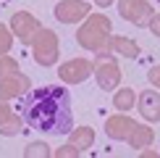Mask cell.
Returning <instances> with one entry per match:
<instances>
[{"mask_svg":"<svg viewBox=\"0 0 160 158\" xmlns=\"http://www.w3.org/2000/svg\"><path fill=\"white\" fill-rule=\"evenodd\" d=\"M24 155L26 158H48V155H52V150L48 148V142H32V145H26Z\"/></svg>","mask_w":160,"mask_h":158,"instance_id":"e0dca14e","label":"cell"},{"mask_svg":"<svg viewBox=\"0 0 160 158\" xmlns=\"http://www.w3.org/2000/svg\"><path fill=\"white\" fill-rule=\"evenodd\" d=\"M32 90V79L24 71H11V74L0 76V100H13V97H21Z\"/></svg>","mask_w":160,"mask_h":158,"instance_id":"52a82bcc","label":"cell"},{"mask_svg":"<svg viewBox=\"0 0 160 158\" xmlns=\"http://www.w3.org/2000/svg\"><path fill=\"white\" fill-rule=\"evenodd\" d=\"M121 66L116 61V53L113 50H100L95 53V79L102 90H118L121 84Z\"/></svg>","mask_w":160,"mask_h":158,"instance_id":"3957f363","label":"cell"},{"mask_svg":"<svg viewBox=\"0 0 160 158\" xmlns=\"http://www.w3.org/2000/svg\"><path fill=\"white\" fill-rule=\"evenodd\" d=\"M110 32H113V24L105 13H89V16L82 21L76 32V42L82 45L84 50L89 53H100V50H108L110 45Z\"/></svg>","mask_w":160,"mask_h":158,"instance_id":"7a4b0ae2","label":"cell"},{"mask_svg":"<svg viewBox=\"0 0 160 158\" xmlns=\"http://www.w3.org/2000/svg\"><path fill=\"white\" fill-rule=\"evenodd\" d=\"M68 142H74L79 150H89L95 145V129L92 127H74L68 132Z\"/></svg>","mask_w":160,"mask_h":158,"instance_id":"2e32d148","label":"cell"},{"mask_svg":"<svg viewBox=\"0 0 160 158\" xmlns=\"http://www.w3.org/2000/svg\"><path fill=\"white\" fill-rule=\"evenodd\" d=\"M92 74H95V61H89V58H71L58 66V76L66 84H82Z\"/></svg>","mask_w":160,"mask_h":158,"instance_id":"5b68a950","label":"cell"},{"mask_svg":"<svg viewBox=\"0 0 160 158\" xmlns=\"http://www.w3.org/2000/svg\"><path fill=\"white\" fill-rule=\"evenodd\" d=\"M11 29H13V34H16V40H21L24 45H32V40H34V34L42 29V24H39L37 16H32L29 11H16L11 16Z\"/></svg>","mask_w":160,"mask_h":158,"instance_id":"ba28073f","label":"cell"},{"mask_svg":"<svg viewBox=\"0 0 160 158\" xmlns=\"http://www.w3.org/2000/svg\"><path fill=\"white\" fill-rule=\"evenodd\" d=\"M150 32L155 37H160V13H155V16L150 18Z\"/></svg>","mask_w":160,"mask_h":158,"instance_id":"7402d4cb","label":"cell"},{"mask_svg":"<svg viewBox=\"0 0 160 158\" xmlns=\"http://www.w3.org/2000/svg\"><path fill=\"white\" fill-rule=\"evenodd\" d=\"M158 5H160V0H158Z\"/></svg>","mask_w":160,"mask_h":158,"instance_id":"cb8c5ba5","label":"cell"},{"mask_svg":"<svg viewBox=\"0 0 160 158\" xmlns=\"http://www.w3.org/2000/svg\"><path fill=\"white\" fill-rule=\"evenodd\" d=\"M137 100H139V92H134L131 87H118L116 95H113V108L126 113V111H131L137 105Z\"/></svg>","mask_w":160,"mask_h":158,"instance_id":"9a60e30c","label":"cell"},{"mask_svg":"<svg viewBox=\"0 0 160 158\" xmlns=\"http://www.w3.org/2000/svg\"><path fill=\"white\" fill-rule=\"evenodd\" d=\"M79 153H82V150H79L74 142H68V145H61L58 150H52V155H58V158H76Z\"/></svg>","mask_w":160,"mask_h":158,"instance_id":"ffe728a7","label":"cell"},{"mask_svg":"<svg viewBox=\"0 0 160 158\" xmlns=\"http://www.w3.org/2000/svg\"><path fill=\"white\" fill-rule=\"evenodd\" d=\"M89 3L87 0H61L55 5V18L61 24H79L89 16Z\"/></svg>","mask_w":160,"mask_h":158,"instance_id":"9c48e42d","label":"cell"},{"mask_svg":"<svg viewBox=\"0 0 160 158\" xmlns=\"http://www.w3.org/2000/svg\"><path fill=\"white\" fill-rule=\"evenodd\" d=\"M152 140H155V132H152V127H147V124H134L131 134L126 137V142L134 150H144L147 145H152Z\"/></svg>","mask_w":160,"mask_h":158,"instance_id":"4fadbf2b","label":"cell"},{"mask_svg":"<svg viewBox=\"0 0 160 158\" xmlns=\"http://www.w3.org/2000/svg\"><path fill=\"white\" fill-rule=\"evenodd\" d=\"M89 3H95V5H100V8H108V5L113 3V0H89Z\"/></svg>","mask_w":160,"mask_h":158,"instance_id":"603a6c76","label":"cell"},{"mask_svg":"<svg viewBox=\"0 0 160 158\" xmlns=\"http://www.w3.org/2000/svg\"><path fill=\"white\" fill-rule=\"evenodd\" d=\"M137 108H139V113H142L144 121L158 124L160 121V92H158V87H150V90L139 92Z\"/></svg>","mask_w":160,"mask_h":158,"instance_id":"30bf717a","label":"cell"},{"mask_svg":"<svg viewBox=\"0 0 160 158\" xmlns=\"http://www.w3.org/2000/svg\"><path fill=\"white\" fill-rule=\"evenodd\" d=\"M32 55L39 66H52L58 63V55H61V42H58V34L52 29H39L34 40H32Z\"/></svg>","mask_w":160,"mask_h":158,"instance_id":"277c9868","label":"cell"},{"mask_svg":"<svg viewBox=\"0 0 160 158\" xmlns=\"http://www.w3.org/2000/svg\"><path fill=\"white\" fill-rule=\"evenodd\" d=\"M24 116H18L16 111L8 105V100H0V134L3 137H16L24 129Z\"/></svg>","mask_w":160,"mask_h":158,"instance_id":"8fae6325","label":"cell"},{"mask_svg":"<svg viewBox=\"0 0 160 158\" xmlns=\"http://www.w3.org/2000/svg\"><path fill=\"white\" fill-rule=\"evenodd\" d=\"M13 40H16V34H13L11 24H8V26H5V24H0V55H5V53L11 50Z\"/></svg>","mask_w":160,"mask_h":158,"instance_id":"ac0fdd59","label":"cell"},{"mask_svg":"<svg viewBox=\"0 0 160 158\" xmlns=\"http://www.w3.org/2000/svg\"><path fill=\"white\" fill-rule=\"evenodd\" d=\"M147 79H150L152 87H158V90H160V66H152V69L147 71Z\"/></svg>","mask_w":160,"mask_h":158,"instance_id":"44dd1931","label":"cell"},{"mask_svg":"<svg viewBox=\"0 0 160 158\" xmlns=\"http://www.w3.org/2000/svg\"><path fill=\"white\" fill-rule=\"evenodd\" d=\"M18 113L26 127L42 134H68L74 129L71 95L63 84H48L39 90H29L18 103Z\"/></svg>","mask_w":160,"mask_h":158,"instance_id":"6da1fadb","label":"cell"},{"mask_svg":"<svg viewBox=\"0 0 160 158\" xmlns=\"http://www.w3.org/2000/svg\"><path fill=\"white\" fill-rule=\"evenodd\" d=\"M134 118L131 116H123V111H118L116 116H108V121H105V134L110 137V140H126V137L131 134V129H134Z\"/></svg>","mask_w":160,"mask_h":158,"instance_id":"7c38bea8","label":"cell"},{"mask_svg":"<svg viewBox=\"0 0 160 158\" xmlns=\"http://www.w3.org/2000/svg\"><path fill=\"white\" fill-rule=\"evenodd\" d=\"M108 50H113L116 55H123V58H137L139 55V45L129 37H121V34H113L110 37V45Z\"/></svg>","mask_w":160,"mask_h":158,"instance_id":"5bb4252c","label":"cell"},{"mask_svg":"<svg viewBox=\"0 0 160 158\" xmlns=\"http://www.w3.org/2000/svg\"><path fill=\"white\" fill-rule=\"evenodd\" d=\"M16 69H18V61H16V58H11L8 53H5V55H0V76L11 74V71H16Z\"/></svg>","mask_w":160,"mask_h":158,"instance_id":"d6986e66","label":"cell"},{"mask_svg":"<svg viewBox=\"0 0 160 158\" xmlns=\"http://www.w3.org/2000/svg\"><path fill=\"white\" fill-rule=\"evenodd\" d=\"M118 13L123 21H131L134 26H150V18L155 16L147 0H118Z\"/></svg>","mask_w":160,"mask_h":158,"instance_id":"8992f818","label":"cell"}]
</instances>
